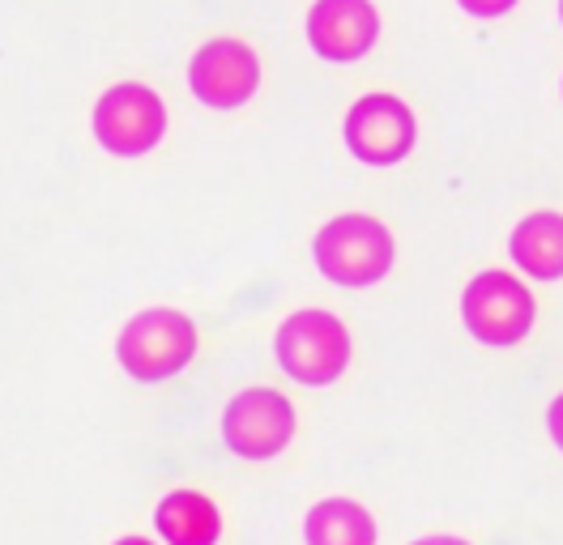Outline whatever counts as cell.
Listing matches in <instances>:
<instances>
[{
  "label": "cell",
  "instance_id": "cell-1",
  "mask_svg": "<svg viewBox=\"0 0 563 545\" xmlns=\"http://www.w3.org/2000/svg\"><path fill=\"white\" fill-rule=\"evenodd\" d=\"M312 256H317V269L333 286L363 290V286L385 281L397 247H393V235H388V226L380 218H372V213H342V218L324 222L317 231Z\"/></svg>",
  "mask_w": 563,
  "mask_h": 545
},
{
  "label": "cell",
  "instance_id": "cell-2",
  "mask_svg": "<svg viewBox=\"0 0 563 545\" xmlns=\"http://www.w3.org/2000/svg\"><path fill=\"white\" fill-rule=\"evenodd\" d=\"M115 358L141 383H163L197 358V324L176 307H145L120 329Z\"/></svg>",
  "mask_w": 563,
  "mask_h": 545
},
{
  "label": "cell",
  "instance_id": "cell-3",
  "mask_svg": "<svg viewBox=\"0 0 563 545\" xmlns=\"http://www.w3.org/2000/svg\"><path fill=\"white\" fill-rule=\"evenodd\" d=\"M274 354L290 379H299L308 388H324L351 363V333L333 311L308 307V311H295L282 320Z\"/></svg>",
  "mask_w": 563,
  "mask_h": 545
},
{
  "label": "cell",
  "instance_id": "cell-4",
  "mask_svg": "<svg viewBox=\"0 0 563 545\" xmlns=\"http://www.w3.org/2000/svg\"><path fill=\"white\" fill-rule=\"evenodd\" d=\"M461 320L483 345H517L529 337L533 320H538V303L521 277L504 269H487L470 277L465 294H461Z\"/></svg>",
  "mask_w": 563,
  "mask_h": 545
},
{
  "label": "cell",
  "instance_id": "cell-5",
  "mask_svg": "<svg viewBox=\"0 0 563 545\" xmlns=\"http://www.w3.org/2000/svg\"><path fill=\"white\" fill-rule=\"evenodd\" d=\"M90 129H95V141L103 145L107 154L141 158L167 133V107H163V99L150 86L120 81V86H107L103 94H99Z\"/></svg>",
  "mask_w": 563,
  "mask_h": 545
},
{
  "label": "cell",
  "instance_id": "cell-6",
  "mask_svg": "<svg viewBox=\"0 0 563 545\" xmlns=\"http://www.w3.org/2000/svg\"><path fill=\"white\" fill-rule=\"evenodd\" d=\"M295 405L274 388H244L222 413V443L244 460H274L295 440Z\"/></svg>",
  "mask_w": 563,
  "mask_h": 545
},
{
  "label": "cell",
  "instance_id": "cell-7",
  "mask_svg": "<svg viewBox=\"0 0 563 545\" xmlns=\"http://www.w3.org/2000/svg\"><path fill=\"white\" fill-rule=\"evenodd\" d=\"M419 141V120L397 94H363L346 111V149L367 167H397Z\"/></svg>",
  "mask_w": 563,
  "mask_h": 545
},
{
  "label": "cell",
  "instance_id": "cell-8",
  "mask_svg": "<svg viewBox=\"0 0 563 545\" xmlns=\"http://www.w3.org/2000/svg\"><path fill=\"white\" fill-rule=\"evenodd\" d=\"M188 86L213 111L244 107L261 86V60L240 38H210L188 65Z\"/></svg>",
  "mask_w": 563,
  "mask_h": 545
},
{
  "label": "cell",
  "instance_id": "cell-9",
  "mask_svg": "<svg viewBox=\"0 0 563 545\" xmlns=\"http://www.w3.org/2000/svg\"><path fill=\"white\" fill-rule=\"evenodd\" d=\"M380 38V13L372 0H317L308 9V43L324 60L351 65Z\"/></svg>",
  "mask_w": 563,
  "mask_h": 545
},
{
  "label": "cell",
  "instance_id": "cell-10",
  "mask_svg": "<svg viewBox=\"0 0 563 545\" xmlns=\"http://www.w3.org/2000/svg\"><path fill=\"white\" fill-rule=\"evenodd\" d=\"M508 252L517 260V269L529 272L533 281H560L563 277V213H529L517 222V231L508 238Z\"/></svg>",
  "mask_w": 563,
  "mask_h": 545
},
{
  "label": "cell",
  "instance_id": "cell-11",
  "mask_svg": "<svg viewBox=\"0 0 563 545\" xmlns=\"http://www.w3.org/2000/svg\"><path fill=\"white\" fill-rule=\"evenodd\" d=\"M154 529L167 545H218L222 515L210 494L201 490H176L154 508Z\"/></svg>",
  "mask_w": 563,
  "mask_h": 545
},
{
  "label": "cell",
  "instance_id": "cell-12",
  "mask_svg": "<svg viewBox=\"0 0 563 545\" xmlns=\"http://www.w3.org/2000/svg\"><path fill=\"white\" fill-rule=\"evenodd\" d=\"M303 542L308 545H376V520L363 503L346 494L320 499L303 515Z\"/></svg>",
  "mask_w": 563,
  "mask_h": 545
},
{
  "label": "cell",
  "instance_id": "cell-13",
  "mask_svg": "<svg viewBox=\"0 0 563 545\" xmlns=\"http://www.w3.org/2000/svg\"><path fill=\"white\" fill-rule=\"evenodd\" d=\"M470 18H504L508 9H517V0H457Z\"/></svg>",
  "mask_w": 563,
  "mask_h": 545
},
{
  "label": "cell",
  "instance_id": "cell-14",
  "mask_svg": "<svg viewBox=\"0 0 563 545\" xmlns=\"http://www.w3.org/2000/svg\"><path fill=\"white\" fill-rule=\"evenodd\" d=\"M547 431H551V440H555V447L563 452V392L551 401V409H547Z\"/></svg>",
  "mask_w": 563,
  "mask_h": 545
},
{
  "label": "cell",
  "instance_id": "cell-15",
  "mask_svg": "<svg viewBox=\"0 0 563 545\" xmlns=\"http://www.w3.org/2000/svg\"><path fill=\"white\" fill-rule=\"evenodd\" d=\"M415 545H470L465 537H453V533H435V537H419Z\"/></svg>",
  "mask_w": 563,
  "mask_h": 545
},
{
  "label": "cell",
  "instance_id": "cell-16",
  "mask_svg": "<svg viewBox=\"0 0 563 545\" xmlns=\"http://www.w3.org/2000/svg\"><path fill=\"white\" fill-rule=\"evenodd\" d=\"M115 545H154V542H150V537H120Z\"/></svg>",
  "mask_w": 563,
  "mask_h": 545
},
{
  "label": "cell",
  "instance_id": "cell-17",
  "mask_svg": "<svg viewBox=\"0 0 563 545\" xmlns=\"http://www.w3.org/2000/svg\"><path fill=\"white\" fill-rule=\"evenodd\" d=\"M560 18H563V0H560Z\"/></svg>",
  "mask_w": 563,
  "mask_h": 545
}]
</instances>
